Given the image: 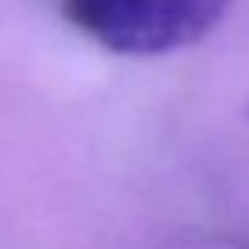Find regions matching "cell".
I'll return each mask as SVG.
<instances>
[{"label": "cell", "mask_w": 249, "mask_h": 249, "mask_svg": "<svg viewBox=\"0 0 249 249\" xmlns=\"http://www.w3.org/2000/svg\"><path fill=\"white\" fill-rule=\"evenodd\" d=\"M233 0H63L85 38L123 57H161L202 41Z\"/></svg>", "instance_id": "obj_1"}]
</instances>
